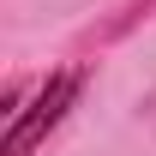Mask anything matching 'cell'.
I'll return each mask as SVG.
<instances>
[{
    "mask_svg": "<svg viewBox=\"0 0 156 156\" xmlns=\"http://www.w3.org/2000/svg\"><path fill=\"white\" fill-rule=\"evenodd\" d=\"M66 96H72V78H54V84H48V90H42V96H36V114L12 126V138H6V156H24V150H30L42 126H54V114H60V108H66Z\"/></svg>",
    "mask_w": 156,
    "mask_h": 156,
    "instance_id": "1",
    "label": "cell"
}]
</instances>
